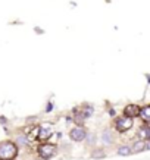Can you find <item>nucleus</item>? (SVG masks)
<instances>
[{
    "instance_id": "obj_5",
    "label": "nucleus",
    "mask_w": 150,
    "mask_h": 160,
    "mask_svg": "<svg viewBox=\"0 0 150 160\" xmlns=\"http://www.w3.org/2000/svg\"><path fill=\"white\" fill-rule=\"evenodd\" d=\"M138 112H140V107L136 106V104H128L125 107V110H124V115L128 118H134L138 115Z\"/></svg>"
},
{
    "instance_id": "obj_3",
    "label": "nucleus",
    "mask_w": 150,
    "mask_h": 160,
    "mask_svg": "<svg viewBox=\"0 0 150 160\" xmlns=\"http://www.w3.org/2000/svg\"><path fill=\"white\" fill-rule=\"evenodd\" d=\"M132 126V118H121V119H116V129L119 132H124L127 129H130Z\"/></svg>"
},
{
    "instance_id": "obj_17",
    "label": "nucleus",
    "mask_w": 150,
    "mask_h": 160,
    "mask_svg": "<svg viewBox=\"0 0 150 160\" xmlns=\"http://www.w3.org/2000/svg\"><path fill=\"white\" fill-rule=\"evenodd\" d=\"M12 160H13V159H12Z\"/></svg>"
},
{
    "instance_id": "obj_9",
    "label": "nucleus",
    "mask_w": 150,
    "mask_h": 160,
    "mask_svg": "<svg viewBox=\"0 0 150 160\" xmlns=\"http://www.w3.org/2000/svg\"><path fill=\"white\" fill-rule=\"evenodd\" d=\"M140 137L143 138V140H149L150 138V128L147 126V123L140 128Z\"/></svg>"
},
{
    "instance_id": "obj_7",
    "label": "nucleus",
    "mask_w": 150,
    "mask_h": 160,
    "mask_svg": "<svg viewBox=\"0 0 150 160\" xmlns=\"http://www.w3.org/2000/svg\"><path fill=\"white\" fill-rule=\"evenodd\" d=\"M37 137H39L41 141L49 140V138L52 137V131H50V129H44V128H40V129H39V134H37Z\"/></svg>"
},
{
    "instance_id": "obj_11",
    "label": "nucleus",
    "mask_w": 150,
    "mask_h": 160,
    "mask_svg": "<svg viewBox=\"0 0 150 160\" xmlns=\"http://www.w3.org/2000/svg\"><path fill=\"white\" fill-rule=\"evenodd\" d=\"M118 153H119V156H130V153H131V148L130 147H127V146H122V147H119V150H118Z\"/></svg>"
},
{
    "instance_id": "obj_15",
    "label": "nucleus",
    "mask_w": 150,
    "mask_h": 160,
    "mask_svg": "<svg viewBox=\"0 0 150 160\" xmlns=\"http://www.w3.org/2000/svg\"><path fill=\"white\" fill-rule=\"evenodd\" d=\"M52 109H53V104H52V103H49V104H47V109H46V112H52Z\"/></svg>"
},
{
    "instance_id": "obj_6",
    "label": "nucleus",
    "mask_w": 150,
    "mask_h": 160,
    "mask_svg": "<svg viewBox=\"0 0 150 160\" xmlns=\"http://www.w3.org/2000/svg\"><path fill=\"white\" fill-rule=\"evenodd\" d=\"M138 115L143 118V121H144L146 123H149V121H150V106H146V107H143V109H140Z\"/></svg>"
},
{
    "instance_id": "obj_4",
    "label": "nucleus",
    "mask_w": 150,
    "mask_h": 160,
    "mask_svg": "<svg viewBox=\"0 0 150 160\" xmlns=\"http://www.w3.org/2000/svg\"><path fill=\"white\" fill-rule=\"evenodd\" d=\"M85 135H87V132L81 126H77V128L71 129V132H69V137H71L72 141H82L85 138Z\"/></svg>"
},
{
    "instance_id": "obj_12",
    "label": "nucleus",
    "mask_w": 150,
    "mask_h": 160,
    "mask_svg": "<svg viewBox=\"0 0 150 160\" xmlns=\"http://www.w3.org/2000/svg\"><path fill=\"white\" fill-rule=\"evenodd\" d=\"M39 126H34V128H33V129H31V132H29L28 134V138H27V140H35V138H37V134H39Z\"/></svg>"
},
{
    "instance_id": "obj_14",
    "label": "nucleus",
    "mask_w": 150,
    "mask_h": 160,
    "mask_svg": "<svg viewBox=\"0 0 150 160\" xmlns=\"http://www.w3.org/2000/svg\"><path fill=\"white\" fill-rule=\"evenodd\" d=\"M27 137L24 135H18V138H16V144H21V146H25L27 144Z\"/></svg>"
},
{
    "instance_id": "obj_2",
    "label": "nucleus",
    "mask_w": 150,
    "mask_h": 160,
    "mask_svg": "<svg viewBox=\"0 0 150 160\" xmlns=\"http://www.w3.org/2000/svg\"><path fill=\"white\" fill-rule=\"evenodd\" d=\"M54 153H56V146L54 144H41L39 147V154L44 160L52 159L54 156Z\"/></svg>"
},
{
    "instance_id": "obj_10",
    "label": "nucleus",
    "mask_w": 150,
    "mask_h": 160,
    "mask_svg": "<svg viewBox=\"0 0 150 160\" xmlns=\"http://www.w3.org/2000/svg\"><path fill=\"white\" fill-rule=\"evenodd\" d=\"M102 140H103V144H111L112 142V132L111 131H105L102 134Z\"/></svg>"
},
{
    "instance_id": "obj_16",
    "label": "nucleus",
    "mask_w": 150,
    "mask_h": 160,
    "mask_svg": "<svg viewBox=\"0 0 150 160\" xmlns=\"http://www.w3.org/2000/svg\"><path fill=\"white\" fill-rule=\"evenodd\" d=\"M6 122V118L5 116H0V123H5Z\"/></svg>"
},
{
    "instance_id": "obj_8",
    "label": "nucleus",
    "mask_w": 150,
    "mask_h": 160,
    "mask_svg": "<svg viewBox=\"0 0 150 160\" xmlns=\"http://www.w3.org/2000/svg\"><path fill=\"white\" fill-rule=\"evenodd\" d=\"M147 148H149V146L146 144L144 141H138V142H136V144H134L132 151H134V153H140V151H144V150H147Z\"/></svg>"
},
{
    "instance_id": "obj_1",
    "label": "nucleus",
    "mask_w": 150,
    "mask_h": 160,
    "mask_svg": "<svg viewBox=\"0 0 150 160\" xmlns=\"http://www.w3.org/2000/svg\"><path fill=\"white\" fill-rule=\"evenodd\" d=\"M18 154V148L13 142L3 141L0 142V160H12Z\"/></svg>"
},
{
    "instance_id": "obj_13",
    "label": "nucleus",
    "mask_w": 150,
    "mask_h": 160,
    "mask_svg": "<svg viewBox=\"0 0 150 160\" xmlns=\"http://www.w3.org/2000/svg\"><path fill=\"white\" fill-rule=\"evenodd\" d=\"M91 157H93V159H103V157H105V153H103V150H100V148H99V150L93 151Z\"/></svg>"
}]
</instances>
